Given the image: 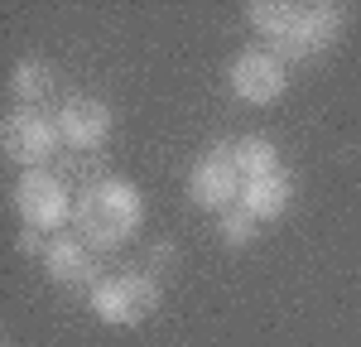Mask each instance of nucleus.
Instances as JSON below:
<instances>
[{
  "instance_id": "1",
  "label": "nucleus",
  "mask_w": 361,
  "mask_h": 347,
  "mask_svg": "<svg viewBox=\"0 0 361 347\" xmlns=\"http://www.w3.org/2000/svg\"><path fill=\"white\" fill-rule=\"evenodd\" d=\"M78 236H82L92 251H121L130 246L145 227V193H140L130 178H97V183H82L78 193Z\"/></svg>"
},
{
  "instance_id": "2",
  "label": "nucleus",
  "mask_w": 361,
  "mask_h": 347,
  "mask_svg": "<svg viewBox=\"0 0 361 347\" xmlns=\"http://www.w3.org/2000/svg\"><path fill=\"white\" fill-rule=\"evenodd\" d=\"M164 285L149 275V270H121V275H102L97 285L87 289V304L92 314L111 328H135L159 309Z\"/></svg>"
},
{
  "instance_id": "3",
  "label": "nucleus",
  "mask_w": 361,
  "mask_h": 347,
  "mask_svg": "<svg viewBox=\"0 0 361 347\" xmlns=\"http://www.w3.org/2000/svg\"><path fill=\"white\" fill-rule=\"evenodd\" d=\"M15 212H20V222L25 227H39V231H63L73 222V212H78V198L68 193V183L58 178V174H44V169H25L15 178Z\"/></svg>"
},
{
  "instance_id": "4",
  "label": "nucleus",
  "mask_w": 361,
  "mask_h": 347,
  "mask_svg": "<svg viewBox=\"0 0 361 347\" xmlns=\"http://www.w3.org/2000/svg\"><path fill=\"white\" fill-rule=\"evenodd\" d=\"M0 145H5V154H10L15 164L44 169L58 150H63L58 116H49L44 106H15V111L5 116V135H0Z\"/></svg>"
},
{
  "instance_id": "5",
  "label": "nucleus",
  "mask_w": 361,
  "mask_h": 347,
  "mask_svg": "<svg viewBox=\"0 0 361 347\" xmlns=\"http://www.w3.org/2000/svg\"><path fill=\"white\" fill-rule=\"evenodd\" d=\"M342 29H347V10L333 5V0H313V5H299L289 34L279 39L270 54H279L284 63H294V58H318L342 39Z\"/></svg>"
},
{
  "instance_id": "6",
  "label": "nucleus",
  "mask_w": 361,
  "mask_h": 347,
  "mask_svg": "<svg viewBox=\"0 0 361 347\" xmlns=\"http://www.w3.org/2000/svg\"><path fill=\"white\" fill-rule=\"evenodd\" d=\"M226 83H231V92H236L241 102L270 106V102L284 97V87H289V68H284V58L270 54V49H246V54L231 58Z\"/></svg>"
},
{
  "instance_id": "7",
  "label": "nucleus",
  "mask_w": 361,
  "mask_h": 347,
  "mask_svg": "<svg viewBox=\"0 0 361 347\" xmlns=\"http://www.w3.org/2000/svg\"><path fill=\"white\" fill-rule=\"evenodd\" d=\"M241 183H246V178L231 164V145H212L193 164V174H188V198H193L197 207H207V212L222 217L226 207L241 202Z\"/></svg>"
},
{
  "instance_id": "8",
  "label": "nucleus",
  "mask_w": 361,
  "mask_h": 347,
  "mask_svg": "<svg viewBox=\"0 0 361 347\" xmlns=\"http://www.w3.org/2000/svg\"><path fill=\"white\" fill-rule=\"evenodd\" d=\"M54 116H58V130H63V145L78 150V154H102L116 130V111L102 97H68Z\"/></svg>"
},
{
  "instance_id": "9",
  "label": "nucleus",
  "mask_w": 361,
  "mask_h": 347,
  "mask_svg": "<svg viewBox=\"0 0 361 347\" xmlns=\"http://www.w3.org/2000/svg\"><path fill=\"white\" fill-rule=\"evenodd\" d=\"M44 270H49L54 285H73V289H92L102 280L97 251L87 246L82 236H54L49 241V256H44Z\"/></svg>"
},
{
  "instance_id": "10",
  "label": "nucleus",
  "mask_w": 361,
  "mask_h": 347,
  "mask_svg": "<svg viewBox=\"0 0 361 347\" xmlns=\"http://www.w3.org/2000/svg\"><path fill=\"white\" fill-rule=\"evenodd\" d=\"M294 202V178L289 169H275V174H260V178H246L241 183V207H246L255 222H279Z\"/></svg>"
},
{
  "instance_id": "11",
  "label": "nucleus",
  "mask_w": 361,
  "mask_h": 347,
  "mask_svg": "<svg viewBox=\"0 0 361 347\" xmlns=\"http://www.w3.org/2000/svg\"><path fill=\"white\" fill-rule=\"evenodd\" d=\"M49 92H54V68H49L44 58H20V63L10 68V97H15L20 106H39Z\"/></svg>"
},
{
  "instance_id": "12",
  "label": "nucleus",
  "mask_w": 361,
  "mask_h": 347,
  "mask_svg": "<svg viewBox=\"0 0 361 347\" xmlns=\"http://www.w3.org/2000/svg\"><path fill=\"white\" fill-rule=\"evenodd\" d=\"M226 145H231V164H236L241 178H260V174L284 169L275 140H265V135H241V140H226Z\"/></svg>"
},
{
  "instance_id": "13",
  "label": "nucleus",
  "mask_w": 361,
  "mask_h": 347,
  "mask_svg": "<svg viewBox=\"0 0 361 347\" xmlns=\"http://www.w3.org/2000/svg\"><path fill=\"white\" fill-rule=\"evenodd\" d=\"M294 15H299V5H294V0H250V5H246L250 29H255L260 39H270V49H275L279 39L289 34Z\"/></svg>"
},
{
  "instance_id": "14",
  "label": "nucleus",
  "mask_w": 361,
  "mask_h": 347,
  "mask_svg": "<svg viewBox=\"0 0 361 347\" xmlns=\"http://www.w3.org/2000/svg\"><path fill=\"white\" fill-rule=\"evenodd\" d=\"M217 236H222V246H231V251H246L250 241L260 236V222L236 202V207H226L222 217H217Z\"/></svg>"
},
{
  "instance_id": "15",
  "label": "nucleus",
  "mask_w": 361,
  "mask_h": 347,
  "mask_svg": "<svg viewBox=\"0 0 361 347\" xmlns=\"http://www.w3.org/2000/svg\"><path fill=\"white\" fill-rule=\"evenodd\" d=\"M15 251H20V256H49V241H44V231L39 227H20V236H15Z\"/></svg>"
}]
</instances>
